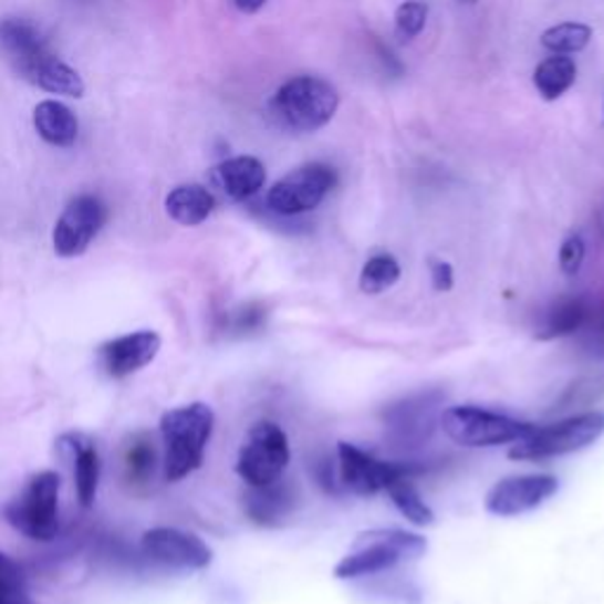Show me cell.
<instances>
[{
    "label": "cell",
    "mask_w": 604,
    "mask_h": 604,
    "mask_svg": "<svg viewBox=\"0 0 604 604\" xmlns=\"http://www.w3.org/2000/svg\"><path fill=\"white\" fill-rule=\"evenodd\" d=\"M604 435V414L591 412L574 418L560 420L548 428H537L524 439L514 441V447L508 451L512 460H541L574 454L585 447H591Z\"/></svg>",
    "instance_id": "obj_6"
},
{
    "label": "cell",
    "mask_w": 604,
    "mask_h": 604,
    "mask_svg": "<svg viewBox=\"0 0 604 604\" xmlns=\"http://www.w3.org/2000/svg\"><path fill=\"white\" fill-rule=\"evenodd\" d=\"M123 477L131 487H145L152 482L156 468V447L147 433H137L123 449Z\"/></svg>",
    "instance_id": "obj_21"
},
{
    "label": "cell",
    "mask_w": 604,
    "mask_h": 604,
    "mask_svg": "<svg viewBox=\"0 0 604 604\" xmlns=\"http://www.w3.org/2000/svg\"><path fill=\"white\" fill-rule=\"evenodd\" d=\"M585 319V305L581 300H570L558 305V310L550 312L548 324L543 329V333H539L541 341H553V337H562V335H572L576 329H581Z\"/></svg>",
    "instance_id": "obj_26"
},
{
    "label": "cell",
    "mask_w": 604,
    "mask_h": 604,
    "mask_svg": "<svg viewBox=\"0 0 604 604\" xmlns=\"http://www.w3.org/2000/svg\"><path fill=\"white\" fill-rule=\"evenodd\" d=\"M0 604H35L27 593L20 564L6 553H0Z\"/></svg>",
    "instance_id": "obj_27"
},
{
    "label": "cell",
    "mask_w": 604,
    "mask_h": 604,
    "mask_svg": "<svg viewBox=\"0 0 604 604\" xmlns=\"http://www.w3.org/2000/svg\"><path fill=\"white\" fill-rule=\"evenodd\" d=\"M293 508L291 489L277 479L268 487H251V493L246 496V512L248 518L258 524H274L283 514H289Z\"/></svg>",
    "instance_id": "obj_19"
},
{
    "label": "cell",
    "mask_w": 604,
    "mask_h": 604,
    "mask_svg": "<svg viewBox=\"0 0 604 604\" xmlns=\"http://www.w3.org/2000/svg\"><path fill=\"white\" fill-rule=\"evenodd\" d=\"M439 423L449 439L470 449L501 447V444L520 441L537 430L531 423L493 414L479 406H451L441 414Z\"/></svg>",
    "instance_id": "obj_5"
},
{
    "label": "cell",
    "mask_w": 604,
    "mask_h": 604,
    "mask_svg": "<svg viewBox=\"0 0 604 604\" xmlns=\"http://www.w3.org/2000/svg\"><path fill=\"white\" fill-rule=\"evenodd\" d=\"M60 449L66 454V458L74 466V482L76 493L83 508H91L97 499L100 475H102V460L97 444L83 435V433H69L60 437Z\"/></svg>",
    "instance_id": "obj_15"
},
{
    "label": "cell",
    "mask_w": 604,
    "mask_h": 604,
    "mask_svg": "<svg viewBox=\"0 0 604 604\" xmlns=\"http://www.w3.org/2000/svg\"><path fill=\"white\" fill-rule=\"evenodd\" d=\"M212 428H216V414L204 402H191L164 414L162 439L166 482H180L204 466Z\"/></svg>",
    "instance_id": "obj_1"
},
{
    "label": "cell",
    "mask_w": 604,
    "mask_h": 604,
    "mask_svg": "<svg viewBox=\"0 0 604 604\" xmlns=\"http://www.w3.org/2000/svg\"><path fill=\"white\" fill-rule=\"evenodd\" d=\"M337 458H341V477L343 485L357 496H376L385 491L399 477H408V466L385 464V460L373 458L360 447L347 441H337Z\"/></svg>",
    "instance_id": "obj_12"
},
{
    "label": "cell",
    "mask_w": 604,
    "mask_h": 604,
    "mask_svg": "<svg viewBox=\"0 0 604 604\" xmlns=\"http://www.w3.org/2000/svg\"><path fill=\"white\" fill-rule=\"evenodd\" d=\"M433 287L435 291H449L454 287V270L449 262H433Z\"/></svg>",
    "instance_id": "obj_30"
},
{
    "label": "cell",
    "mask_w": 604,
    "mask_h": 604,
    "mask_svg": "<svg viewBox=\"0 0 604 604\" xmlns=\"http://www.w3.org/2000/svg\"><path fill=\"white\" fill-rule=\"evenodd\" d=\"M428 22V6L420 0H406L395 12V33L399 43H412Z\"/></svg>",
    "instance_id": "obj_28"
},
{
    "label": "cell",
    "mask_w": 604,
    "mask_h": 604,
    "mask_svg": "<svg viewBox=\"0 0 604 604\" xmlns=\"http://www.w3.org/2000/svg\"><path fill=\"white\" fill-rule=\"evenodd\" d=\"M558 479L550 475H514L501 479L487 493L485 508L496 518H518V514L537 510L558 491Z\"/></svg>",
    "instance_id": "obj_11"
},
{
    "label": "cell",
    "mask_w": 604,
    "mask_h": 604,
    "mask_svg": "<svg viewBox=\"0 0 604 604\" xmlns=\"http://www.w3.org/2000/svg\"><path fill=\"white\" fill-rule=\"evenodd\" d=\"M212 183L232 201H246L268 183V170L256 156H237L227 158L216 170H212Z\"/></svg>",
    "instance_id": "obj_16"
},
{
    "label": "cell",
    "mask_w": 604,
    "mask_h": 604,
    "mask_svg": "<svg viewBox=\"0 0 604 604\" xmlns=\"http://www.w3.org/2000/svg\"><path fill=\"white\" fill-rule=\"evenodd\" d=\"M341 95L316 76H295L283 83L272 102V110L283 126L300 133H314L333 121Z\"/></svg>",
    "instance_id": "obj_3"
},
{
    "label": "cell",
    "mask_w": 604,
    "mask_h": 604,
    "mask_svg": "<svg viewBox=\"0 0 604 604\" xmlns=\"http://www.w3.org/2000/svg\"><path fill=\"white\" fill-rule=\"evenodd\" d=\"M425 550H428V541L402 529L364 531L354 541V553L337 562L333 574L341 581L381 574L393 570L402 560H418Z\"/></svg>",
    "instance_id": "obj_2"
},
{
    "label": "cell",
    "mask_w": 604,
    "mask_h": 604,
    "mask_svg": "<svg viewBox=\"0 0 604 604\" xmlns=\"http://www.w3.org/2000/svg\"><path fill=\"white\" fill-rule=\"evenodd\" d=\"M158 350H162V335L145 329L106 341L97 350V360L106 376L121 381L149 366L156 360Z\"/></svg>",
    "instance_id": "obj_13"
},
{
    "label": "cell",
    "mask_w": 604,
    "mask_h": 604,
    "mask_svg": "<svg viewBox=\"0 0 604 604\" xmlns=\"http://www.w3.org/2000/svg\"><path fill=\"white\" fill-rule=\"evenodd\" d=\"M585 260V243L579 235H572L566 237L562 248H560V270L566 274V277H574L579 274L581 264Z\"/></svg>",
    "instance_id": "obj_29"
},
{
    "label": "cell",
    "mask_w": 604,
    "mask_h": 604,
    "mask_svg": "<svg viewBox=\"0 0 604 604\" xmlns=\"http://www.w3.org/2000/svg\"><path fill=\"white\" fill-rule=\"evenodd\" d=\"M0 52L22 79H29L31 71L52 55L41 33L22 20L0 22Z\"/></svg>",
    "instance_id": "obj_14"
},
{
    "label": "cell",
    "mask_w": 604,
    "mask_h": 604,
    "mask_svg": "<svg viewBox=\"0 0 604 604\" xmlns=\"http://www.w3.org/2000/svg\"><path fill=\"white\" fill-rule=\"evenodd\" d=\"M264 3H268V0H235V6L246 14H253V12L262 10Z\"/></svg>",
    "instance_id": "obj_31"
},
{
    "label": "cell",
    "mask_w": 604,
    "mask_h": 604,
    "mask_svg": "<svg viewBox=\"0 0 604 604\" xmlns=\"http://www.w3.org/2000/svg\"><path fill=\"white\" fill-rule=\"evenodd\" d=\"M104 222V204L97 197H91V194H83L64 208L55 232H52V248L60 258H79L95 241Z\"/></svg>",
    "instance_id": "obj_10"
},
{
    "label": "cell",
    "mask_w": 604,
    "mask_h": 604,
    "mask_svg": "<svg viewBox=\"0 0 604 604\" xmlns=\"http://www.w3.org/2000/svg\"><path fill=\"white\" fill-rule=\"evenodd\" d=\"M142 553L177 572H201L212 562V550L183 529L156 527L142 534Z\"/></svg>",
    "instance_id": "obj_9"
},
{
    "label": "cell",
    "mask_w": 604,
    "mask_h": 604,
    "mask_svg": "<svg viewBox=\"0 0 604 604\" xmlns=\"http://www.w3.org/2000/svg\"><path fill=\"white\" fill-rule=\"evenodd\" d=\"M212 208H216V197L201 185H180L166 197V212L170 220L185 227L206 222Z\"/></svg>",
    "instance_id": "obj_18"
},
{
    "label": "cell",
    "mask_w": 604,
    "mask_h": 604,
    "mask_svg": "<svg viewBox=\"0 0 604 604\" xmlns=\"http://www.w3.org/2000/svg\"><path fill=\"white\" fill-rule=\"evenodd\" d=\"M33 126L48 145L71 147L79 137V118L62 102L45 100L33 112Z\"/></svg>",
    "instance_id": "obj_17"
},
{
    "label": "cell",
    "mask_w": 604,
    "mask_h": 604,
    "mask_svg": "<svg viewBox=\"0 0 604 604\" xmlns=\"http://www.w3.org/2000/svg\"><path fill=\"white\" fill-rule=\"evenodd\" d=\"M460 3H468V6H472V3H477V0H460Z\"/></svg>",
    "instance_id": "obj_32"
},
{
    "label": "cell",
    "mask_w": 604,
    "mask_h": 604,
    "mask_svg": "<svg viewBox=\"0 0 604 604\" xmlns=\"http://www.w3.org/2000/svg\"><path fill=\"white\" fill-rule=\"evenodd\" d=\"M60 485L58 472H35L22 493L6 508V520L31 541L48 543L60 531Z\"/></svg>",
    "instance_id": "obj_4"
},
{
    "label": "cell",
    "mask_w": 604,
    "mask_h": 604,
    "mask_svg": "<svg viewBox=\"0 0 604 604\" xmlns=\"http://www.w3.org/2000/svg\"><path fill=\"white\" fill-rule=\"evenodd\" d=\"M291 449L289 437L277 423L260 420L248 430L239 458L237 472L248 487H268L281 479L283 470L289 468Z\"/></svg>",
    "instance_id": "obj_7"
},
{
    "label": "cell",
    "mask_w": 604,
    "mask_h": 604,
    "mask_svg": "<svg viewBox=\"0 0 604 604\" xmlns=\"http://www.w3.org/2000/svg\"><path fill=\"white\" fill-rule=\"evenodd\" d=\"M389 499L397 506V510L404 514L408 522L416 527H433L435 524V512L433 508L423 501V496L416 491V487L408 482V477L395 479L393 485L385 489Z\"/></svg>",
    "instance_id": "obj_23"
},
{
    "label": "cell",
    "mask_w": 604,
    "mask_h": 604,
    "mask_svg": "<svg viewBox=\"0 0 604 604\" xmlns=\"http://www.w3.org/2000/svg\"><path fill=\"white\" fill-rule=\"evenodd\" d=\"M29 83L39 85L41 91L55 93V95H69V97H81L85 85L83 79L79 76V71L58 60L55 55H48L39 66H35L29 79Z\"/></svg>",
    "instance_id": "obj_20"
},
{
    "label": "cell",
    "mask_w": 604,
    "mask_h": 604,
    "mask_svg": "<svg viewBox=\"0 0 604 604\" xmlns=\"http://www.w3.org/2000/svg\"><path fill=\"white\" fill-rule=\"evenodd\" d=\"M335 183V170L326 164L300 166L270 189L268 206L279 216H300L322 204Z\"/></svg>",
    "instance_id": "obj_8"
},
{
    "label": "cell",
    "mask_w": 604,
    "mask_h": 604,
    "mask_svg": "<svg viewBox=\"0 0 604 604\" xmlns=\"http://www.w3.org/2000/svg\"><path fill=\"white\" fill-rule=\"evenodd\" d=\"M576 81V62L566 55L543 60L534 71V87L545 102L560 100Z\"/></svg>",
    "instance_id": "obj_22"
},
{
    "label": "cell",
    "mask_w": 604,
    "mask_h": 604,
    "mask_svg": "<svg viewBox=\"0 0 604 604\" xmlns=\"http://www.w3.org/2000/svg\"><path fill=\"white\" fill-rule=\"evenodd\" d=\"M593 39V29L581 22H564L558 27H550L541 35V45L555 55H572L581 52Z\"/></svg>",
    "instance_id": "obj_24"
},
{
    "label": "cell",
    "mask_w": 604,
    "mask_h": 604,
    "mask_svg": "<svg viewBox=\"0 0 604 604\" xmlns=\"http://www.w3.org/2000/svg\"><path fill=\"white\" fill-rule=\"evenodd\" d=\"M399 277H402V268L393 256L389 253L373 256L366 260V264L362 268L360 289L366 295H378L387 289H393L395 283L399 281Z\"/></svg>",
    "instance_id": "obj_25"
}]
</instances>
